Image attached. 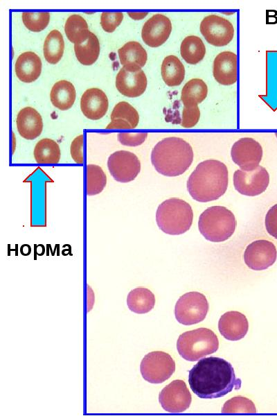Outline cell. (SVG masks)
Masks as SVG:
<instances>
[{
	"instance_id": "12",
	"label": "cell",
	"mask_w": 277,
	"mask_h": 416,
	"mask_svg": "<svg viewBox=\"0 0 277 416\" xmlns=\"http://www.w3.org/2000/svg\"><path fill=\"white\" fill-rule=\"evenodd\" d=\"M243 257L245 264L250 269L263 270L275 263L277 250L275 245L269 241L256 240L247 246Z\"/></svg>"
},
{
	"instance_id": "34",
	"label": "cell",
	"mask_w": 277,
	"mask_h": 416,
	"mask_svg": "<svg viewBox=\"0 0 277 416\" xmlns=\"http://www.w3.org/2000/svg\"><path fill=\"white\" fill-rule=\"evenodd\" d=\"M111 120L123 119L127 121L132 128H135L138 124L139 115L136 110L126 101L118 103L111 113Z\"/></svg>"
},
{
	"instance_id": "37",
	"label": "cell",
	"mask_w": 277,
	"mask_h": 416,
	"mask_svg": "<svg viewBox=\"0 0 277 416\" xmlns=\"http://www.w3.org/2000/svg\"><path fill=\"white\" fill-rule=\"evenodd\" d=\"M200 118V110L197 105L184 107L182 111L181 125L183 128H190L194 127Z\"/></svg>"
},
{
	"instance_id": "26",
	"label": "cell",
	"mask_w": 277,
	"mask_h": 416,
	"mask_svg": "<svg viewBox=\"0 0 277 416\" xmlns=\"http://www.w3.org/2000/svg\"><path fill=\"white\" fill-rule=\"evenodd\" d=\"M208 87L200 78H193L183 87L181 101L184 107L196 106L201 103L207 96Z\"/></svg>"
},
{
	"instance_id": "13",
	"label": "cell",
	"mask_w": 277,
	"mask_h": 416,
	"mask_svg": "<svg viewBox=\"0 0 277 416\" xmlns=\"http://www.w3.org/2000/svg\"><path fill=\"white\" fill-rule=\"evenodd\" d=\"M159 401L166 411L182 413L190 407L192 397L185 382L177 379L161 390Z\"/></svg>"
},
{
	"instance_id": "2",
	"label": "cell",
	"mask_w": 277,
	"mask_h": 416,
	"mask_svg": "<svg viewBox=\"0 0 277 416\" xmlns=\"http://www.w3.org/2000/svg\"><path fill=\"white\" fill-rule=\"evenodd\" d=\"M229 171L223 162L206 159L197 164L187 180V190L195 200L207 202L216 200L226 191Z\"/></svg>"
},
{
	"instance_id": "29",
	"label": "cell",
	"mask_w": 277,
	"mask_h": 416,
	"mask_svg": "<svg viewBox=\"0 0 277 416\" xmlns=\"http://www.w3.org/2000/svg\"><path fill=\"white\" fill-rule=\"evenodd\" d=\"M34 157L38 164H57L60 159V149L57 143L49 138L39 140L35 145Z\"/></svg>"
},
{
	"instance_id": "38",
	"label": "cell",
	"mask_w": 277,
	"mask_h": 416,
	"mask_svg": "<svg viewBox=\"0 0 277 416\" xmlns=\"http://www.w3.org/2000/svg\"><path fill=\"white\" fill-rule=\"evenodd\" d=\"M148 137L147 132H120L118 134V141L127 146H137L142 144Z\"/></svg>"
},
{
	"instance_id": "9",
	"label": "cell",
	"mask_w": 277,
	"mask_h": 416,
	"mask_svg": "<svg viewBox=\"0 0 277 416\" xmlns=\"http://www.w3.org/2000/svg\"><path fill=\"white\" fill-rule=\"evenodd\" d=\"M107 168L116 181L127 183L133 181L139 174L141 162L134 153L121 150L109 156Z\"/></svg>"
},
{
	"instance_id": "35",
	"label": "cell",
	"mask_w": 277,
	"mask_h": 416,
	"mask_svg": "<svg viewBox=\"0 0 277 416\" xmlns=\"http://www.w3.org/2000/svg\"><path fill=\"white\" fill-rule=\"evenodd\" d=\"M21 17L24 24L28 30L33 32H39L48 26L50 21V12H23Z\"/></svg>"
},
{
	"instance_id": "17",
	"label": "cell",
	"mask_w": 277,
	"mask_h": 416,
	"mask_svg": "<svg viewBox=\"0 0 277 416\" xmlns=\"http://www.w3.org/2000/svg\"><path fill=\"white\" fill-rule=\"evenodd\" d=\"M213 74L215 80L223 85H231L238 80V56L231 51L220 53L214 59Z\"/></svg>"
},
{
	"instance_id": "23",
	"label": "cell",
	"mask_w": 277,
	"mask_h": 416,
	"mask_svg": "<svg viewBox=\"0 0 277 416\" xmlns=\"http://www.w3.org/2000/svg\"><path fill=\"white\" fill-rule=\"evenodd\" d=\"M76 92L73 85L66 80L56 82L50 93V98L53 106L60 110L71 108L75 100Z\"/></svg>"
},
{
	"instance_id": "30",
	"label": "cell",
	"mask_w": 277,
	"mask_h": 416,
	"mask_svg": "<svg viewBox=\"0 0 277 416\" xmlns=\"http://www.w3.org/2000/svg\"><path fill=\"white\" fill-rule=\"evenodd\" d=\"M100 51L99 40L92 32L85 42L80 44H74L77 60L83 65L93 64L99 56Z\"/></svg>"
},
{
	"instance_id": "22",
	"label": "cell",
	"mask_w": 277,
	"mask_h": 416,
	"mask_svg": "<svg viewBox=\"0 0 277 416\" xmlns=\"http://www.w3.org/2000/svg\"><path fill=\"white\" fill-rule=\"evenodd\" d=\"M15 70L17 77L24 83H32L41 74L42 61L33 51L20 54L15 62Z\"/></svg>"
},
{
	"instance_id": "40",
	"label": "cell",
	"mask_w": 277,
	"mask_h": 416,
	"mask_svg": "<svg viewBox=\"0 0 277 416\" xmlns=\"http://www.w3.org/2000/svg\"><path fill=\"white\" fill-rule=\"evenodd\" d=\"M83 141V135H80L72 141L70 147L72 159L75 163L79 164H82L84 162Z\"/></svg>"
},
{
	"instance_id": "8",
	"label": "cell",
	"mask_w": 277,
	"mask_h": 416,
	"mask_svg": "<svg viewBox=\"0 0 277 416\" xmlns=\"http://www.w3.org/2000/svg\"><path fill=\"white\" fill-rule=\"evenodd\" d=\"M175 371V361L169 354L161 351H154L147 354L140 365L142 377L150 383H163Z\"/></svg>"
},
{
	"instance_id": "15",
	"label": "cell",
	"mask_w": 277,
	"mask_h": 416,
	"mask_svg": "<svg viewBox=\"0 0 277 416\" xmlns=\"http://www.w3.org/2000/svg\"><path fill=\"white\" fill-rule=\"evenodd\" d=\"M172 31L170 19L163 14H154L143 26L141 37L150 47H159L168 39Z\"/></svg>"
},
{
	"instance_id": "42",
	"label": "cell",
	"mask_w": 277,
	"mask_h": 416,
	"mask_svg": "<svg viewBox=\"0 0 277 416\" xmlns=\"http://www.w3.org/2000/svg\"><path fill=\"white\" fill-rule=\"evenodd\" d=\"M147 12H128L127 15L134 20H140L148 15Z\"/></svg>"
},
{
	"instance_id": "36",
	"label": "cell",
	"mask_w": 277,
	"mask_h": 416,
	"mask_svg": "<svg viewBox=\"0 0 277 416\" xmlns=\"http://www.w3.org/2000/svg\"><path fill=\"white\" fill-rule=\"evenodd\" d=\"M123 19L121 12H103L100 16V25L107 33H112L120 25Z\"/></svg>"
},
{
	"instance_id": "4",
	"label": "cell",
	"mask_w": 277,
	"mask_h": 416,
	"mask_svg": "<svg viewBox=\"0 0 277 416\" xmlns=\"http://www.w3.org/2000/svg\"><path fill=\"white\" fill-rule=\"evenodd\" d=\"M193 220L191 206L178 198H168L162 202L156 211V222L159 228L170 235H180L190 229Z\"/></svg>"
},
{
	"instance_id": "10",
	"label": "cell",
	"mask_w": 277,
	"mask_h": 416,
	"mask_svg": "<svg viewBox=\"0 0 277 416\" xmlns=\"http://www.w3.org/2000/svg\"><path fill=\"white\" fill-rule=\"evenodd\" d=\"M233 185L242 195L253 197L262 193L269 184V175L267 169L258 166L253 171L238 169L233 174Z\"/></svg>"
},
{
	"instance_id": "11",
	"label": "cell",
	"mask_w": 277,
	"mask_h": 416,
	"mask_svg": "<svg viewBox=\"0 0 277 416\" xmlns=\"http://www.w3.org/2000/svg\"><path fill=\"white\" fill-rule=\"evenodd\" d=\"M199 28L208 43L219 47L229 44L235 33L231 21L217 15L205 17L201 21Z\"/></svg>"
},
{
	"instance_id": "5",
	"label": "cell",
	"mask_w": 277,
	"mask_h": 416,
	"mask_svg": "<svg viewBox=\"0 0 277 416\" xmlns=\"http://www.w3.org/2000/svg\"><path fill=\"white\" fill-rule=\"evenodd\" d=\"M236 220L233 212L223 206H212L199 216L198 228L201 234L208 241L223 242L234 233Z\"/></svg>"
},
{
	"instance_id": "7",
	"label": "cell",
	"mask_w": 277,
	"mask_h": 416,
	"mask_svg": "<svg viewBox=\"0 0 277 416\" xmlns=\"http://www.w3.org/2000/svg\"><path fill=\"white\" fill-rule=\"evenodd\" d=\"M206 296L199 292H188L181 295L175 306L177 320L184 325H192L203 321L208 311Z\"/></svg>"
},
{
	"instance_id": "27",
	"label": "cell",
	"mask_w": 277,
	"mask_h": 416,
	"mask_svg": "<svg viewBox=\"0 0 277 416\" xmlns=\"http://www.w3.org/2000/svg\"><path fill=\"white\" fill-rule=\"evenodd\" d=\"M64 32L68 40L74 44L83 43L91 33L86 20L78 14H73L66 19Z\"/></svg>"
},
{
	"instance_id": "21",
	"label": "cell",
	"mask_w": 277,
	"mask_h": 416,
	"mask_svg": "<svg viewBox=\"0 0 277 416\" xmlns=\"http://www.w3.org/2000/svg\"><path fill=\"white\" fill-rule=\"evenodd\" d=\"M120 64L127 71L136 72L145 66L148 55L142 45L135 41L125 43L118 50Z\"/></svg>"
},
{
	"instance_id": "32",
	"label": "cell",
	"mask_w": 277,
	"mask_h": 416,
	"mask_svg": "<svg viewBox=\"0 0 277 416\" xmlns=\"http://www.w3.org/2000/svg\"><path fill=\"white\" fill-rule=\"evenodd\" d=\"M107 184V176L102 168L95 164L87 166V194L95 196L102 191Z\"/></svg>"
},
{
	"instance_id": "3",
	"label": "cell",
	"mask_w": 277,
	"mask_h": 416,
	"mask_svg": "<svg viewBox=\"0 0 277 416\" xmlns=\"http://www.w3.org/2000/svg\"><path fill=\"white\" fill-rule=\"evenodd\" d=\"M193 150L186 140L177 137H168L159 141L151 152V162L155 170L168 177L184 173L190 166Z\"/></svg>"
},
{
	"instance_id": "28",
	"label": "cell",
	"mask_w": 277,
	"mask_h": 416,
	"mask_svg": "<svg viewBox=\"0 0 277 416\" xmlns=\"http://www.w3.org/2000/svg\"><path fill=\"white\" fill-rule=\"evenodd\" d=\"M180 53L188 64H196L204 58L206 54V46L200 37L188 35L181 42Z\"/></svg>"
},
{
	"instance_id": "1",
	"label": "cell",
	"mask_w": 277,
	"mask_h": 416,
	"mask_svg": "<svg viewBox=\"0 0 277 416\" xmlns=\"http://www.w3.org/2000/svg\"><path fill=\"white\" fill-rule=\"evenodd\" d=\"M188 383L192 391L199 398L215 399L233 389L239 390L242 381L236 378L234 368L229 361L210 356L199 360L192 367Z\"/></svg>"
},
{
	"instance_id": "31",
	"label": "cell",
	"mask_w": 277,
	"mask_h": 416,
	"mask_svg": "<svg viewBox=\"0 0 277 416\" xmlns=\"http://www.w3.org/2000/svg\"><path fill=\"white\" fill-rule=\"evenodd\" d=\"M64 49L63 36L57 30H52L46 36L43 46L44 56L50 64H57Z\"/></svg>"
},
{
	"instance_id": "20",
	"label": "cell",
	"mask_w": 277,
	"mask_h": 416,
	"mask_svg": "<svg viewBox=\"0 0 277 416\" xmlns=\"http://www.w3.org/2000/svg\"><path fill=\"white\" fill-rule=\"evenodd\" d=\"M16 123L19 135L28 140L36 139L42 132V118L32 107H24L19 112Z\"/></svg>"
},
{
	"instance_id": "39",
	"label": "cell",
	"mask_w": 277,
	"mask_h": 416,
	"mask_svg": "<svg viewBox=\"0 0 277 416\" xmlns=\"http://www.w3.org/2000/svg\"><path fill=\"white\" fill-rule=\"evenodd\" d=\"M265 225L268 234L277 239V204L271 207L267 211Z\"/></svg>"
},
{
	"instance_id": "14",
	"label": "cell",
	"mask_w": 277,
	"mask_h": 416,
	"mask_svg": "<svg viewBox=\"0 0 277 416\" xmlns=\"http://www.w3.org/2000/svg\"><path fill=\"white\" fill-rule=\"evenodd\" d=\"M231 156L233 162L242 170L253 171L262 159V148L254 139L243 137L233 144Z\"/></svg>"
},
{
	"instance_id": "16",
	"label": "cell",
	"mask_w": 277,
	"mask_h": 416,
	"mask_svg": "<svg viewBox=\"0 0 277 416\" xmlns=\"http://www.w3.org/2000/svg\"><path fill=\"white\" fill-rule=\"evenodd\" d=\"M221 335L226 340L235 341L243 338L249 330V322L242 313L231 311L224 313L218 322Z\"/></svg>"
},
{
	"instance_id": "43",
	"label": "cell",
	"mask_w": 277,
	"mask_h": 416,
	"mask_svg": "<svg viewBox=\"0 0 277 416\" xmlns=\"http://www.w3.org/2000/svg\"><path fill=\"white\" fill-rule=\"evenodd\" d=\"M276 137H277V133L276 134Z\"/></svg>"
},
{
	"instance_id": "19",
	"label": "cell",
	"mask_w": 277,
	"mask_h": 416,
	"mask_svg": "<svg viewBox=\"0 0 277 416\" xmlns=\"http://www.w3.org/2000/svg\"><path fill=\"white\" fill-rule=\"evenodd\" d=\"M116 87L123 95L134 98L142 95L147 87V78L143 70L129 72L122 67L116 77Z\"/></svg>"
},
{
	"instance_id": "18",
	"label": "cell",
	"mask_w": 277,
	"mask_h": 416,
	"mask_svg": "<svg viewBox=\"0 0 277 416\" xmlns=\"http://www.w3.org/2000/svg\"><path fill=\"white\" fill-rule=\"evenodd\" d=\"M109 101L105 93L99 88L87 89L80 98V109L89 119L98 120L107 112Z\"/></svg>"
},
{
	"instance_id": "25",
	"label": "cell",
	"mask_w": 277,
	"mask_h": 416,
	"mask_svg": "<svg viewBox=\"0 0 277 416\" xmlns=\"http://www.w3.org/2000/svg\"><path fill=\"white\" fill-rule=\"evenodd\" d=\"M161 77L169 87L181 85L185 78V68L181 60L175 55L166 56L161 64Z\"/></svg>"
},
{
	"instance_id": "33",
	"label": "cell",
	"mask_w": 277,
	"mask_h": 416,
	"mask_svg": "<svg viewBox=\"0 0 277 416\" xmlns=\"http://www.w3.org/2000/svg\"><path fill=\"white\" fill-rule=\"evenodd\" d=\"M254 403L243 396H236L226 401L222 408V413H256Z\"/></svg>"
},
{
	"instance_id": "41",
	"label": "cell",
	"mask_w": 277,
	"mask_h": 416,
	"mask_svg": "<svg viewBox=\"0 0 277 416\" xmlns=\"http://www.w3.org/2000/svg\"><path fill=\"white\" fill-rule=\"evenodd\" d=\"M132 129L131 125L123 119H114L107 125L106 129Z\"/></svg>"
},
{
	"instance_id": "6",
	"label": "cell",
	"mask_w": 277,
	"mask_h": 416,
	"mask_svg": "<svg viewBox=\"0 0 277 416\" xmlns=\"http://www.w3.org/2000/svg\"><path fill=\"white\" fill-rule=\"evenodd\" d=\"M218 347L217 336L212 330L205 327L181 333L177 342L178 353L188 361H195L211 354Z\"/></svg>"
},
{
	"instance_id": "24",
	"label": "cell",
	"mask_w": 277,
	"mask_h": 416,
	"mask_svg": "<svg viewBox=\"0 0 277 416\" xmlns=\"http://www.w3.org/2000/svg\"><path fill=\"white\" fill-rule=\"evenodd\" d=\"M154 295L146 288H134L129 291L127 297V305L129 309L135 313H148L154 308Z\"/></svg>"
}]
</instances>
